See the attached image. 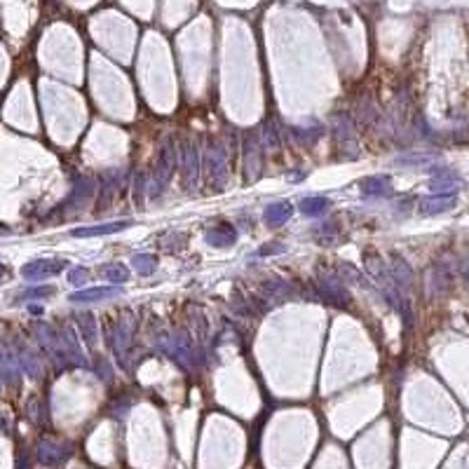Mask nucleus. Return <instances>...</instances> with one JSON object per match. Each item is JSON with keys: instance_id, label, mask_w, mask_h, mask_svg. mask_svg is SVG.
<instances>
[{"instance_id": "nucleus-1", "label": "nucleus", "mask_w": 469, "mask_h": 469, "mask_svg": "<svg viewBox=\"0 0 469 469\" xmlns=\"http://www.w3.org/2000/svg\"><path fill=\"white\" fill-rule=\"evenodd\" d=\"M456 207V195H434V197H427L422 199L420 209L425 214H441V212H448Z\"/></svg>"}, {"instance_id": "nucleus-2", "label": "nucleus", "mask_w": 469, "mask_h": 469, "mask_svg": "<svg viewBox=\"0 0 469 469\" xmlns=\"http://www.w3.org/2000/svg\"><path fill=\"white\" fill-rule=\"evenodd\" d=\"M120 289L117 286H101V289H94V291H80V294H73L71 301H94V299H108V296H115Z\"/></svg>"}, {"instance_id": "nucleus-4", "label": "nucleus", "mask_w": 469, "mask_h": 469, "mask_svg": "<svg viewBox=\"0 0 469 469\" xmlns=\"http://www.w3.org/2000/svg\"><path fill=\"white\" fill-rule=\"evenodd\" d=\"M289 214H291V207H289V204H272L270 209L265 212V221L282 223V221L289 219Z\"/></svg>"}, {"instance_id": "nucleus-5", "label": "nucleus", "mask_w": 469, "mask_h": 469, "mask_svg": "<svg viewBox=\"0 0 469 469\" xmlns=\"http://www.w3.org/2000/svg\"><path fill=\"white\" fill-rule=\"evenodd\" d=\"M324 207H326V199H308V202H303V212L312 216V214L324 212Z\"/></svg>"}, {"instance_id": "nucleus-3", "label": "nucleus", "mask_w": 469, "mask_h": 469, "mask_svg": "<svg viewBox=\"0 0 469 469\" xmlns=\"http://www.w3.org/2000/svg\"><path fill=\"white\" fill-rule=\"evenodd\" d=\"M127 226H129V221H122V223H106V226L76 230V235H80V237H89V235H108V233H115V230H122V228H127Z\"/></svg>"}]
</instances>
